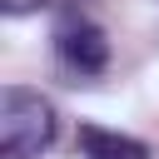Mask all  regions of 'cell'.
Returning <instances> with one entry per match:
<instances>
[{
	"mask_svg": "<svg viewBox=\"0 0 159 159\" xmlns=\"http://www.w3.org/2000/svg\"><path fill=\"white\" fill-rule=\"evenodd\" d=\"M80 149L84 159H149V149L119 129H99V124H80Z\"/></svg>",
	"mask_w": 159,
	"mask_h": 159,
	"instance_id": "cell-3",
	"label": "cell"
},
{
	"mask_svg": "<svg viewBox=\"0 0 159 159\" xmlns=\"http://www.w3.org/2000/svg\"><path fill=\"white\" fill-rule=\"evenodd\" d=\"M55 55H60L70 70H80V75H99V70L109 65V40H104L99 25L70 15V20L55 30Z\"/></svg>",
	"mask_w": 159,
	"mask_h": 159,
	"instance_id": "cell-2",
	"label": "cell"
},
{
	"mask_svg": "<svg viewBox=\"0 0 159 159\" xmlns=\"http://www.w3.org/2000/svg\"><path fill=\"white\" fill-rule=\"evenodd\" d=\"M45 0H0V10L5 15H30V10H40Z\"/></svg>",
	"mask_w": 159,
	"mask_h": 159,
	"instance_id": "cell-4",
	"label": "cell"
},
{
	"mask_svg": "<svg viewBox=\"0 0 159 159\" xmlns=\"http://www.w3.org/2000/svg\"><path fill=\"white\" fill-rule=\"evenodd\" d=\"M55 134H60V119L40 89L10 84L0 94V154L5 159H40L55 144Z\"/></svg>",
	"mask_w": 159,
	"mask_h": 159,
	"instance_id": "cell-1",
	"label": "cell"
}]
</instances>
